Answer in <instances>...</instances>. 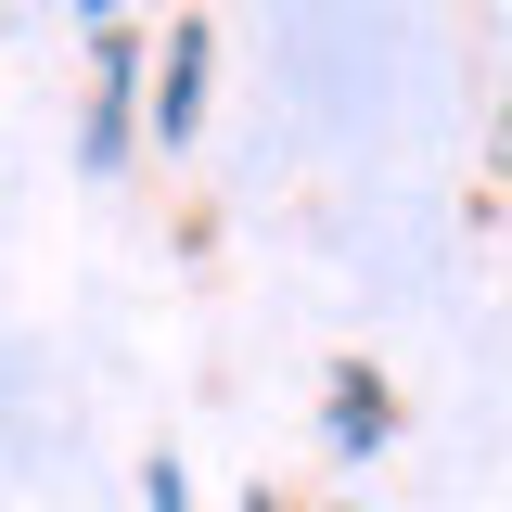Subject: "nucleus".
<instances>
[{
  "instance_id": "nucleus-4",
  "label": "nucleus",
  "mask_w": 512,
  "mask_h": 512,
  "mask_svg": "<svg viewBox=\"0 0 512 512\" xmlns=\"http://www.w3.org/2000/svg\"><path fill=\"white\" fill-rule=\"evenodd\" d=\"M141 512H192V500H180V461H154V487H141Z\"/></svg>"
},
{
  "instance_id": "nucleus-1",
  "label": "nucleus",
  "mask_w": 512,
  "mask_h": 512,
  "mask_svg": "<svg viewBox=\"0 0 512 512\" xmlns=\"http://www.w3.org/2000/svg\"><path fill=\"white\" fill-rule=\"evenodd\" d=\"M128 90H141V39L103 26V39H90V167L128 154Z\"/></svg>"
},
{
  "instance_id": "nucleus-3",
  "label": "nucleus",
  "mask_w": 512,
  "mask_h": 512,
  "mask_svg": "<svg viewBox=\"0 0 512 512\" xmlns=\"http://www.w3.org/2000/svg\"><path fill=\"white\" fill-rule=\"evenodd\" d=\"M205 52H218L205 26H180V39H167V90H154V141H192V116H205Z\"/></svg>"
},
{
  "instance_id": "nucleus-2",
  "label": "nucleus",
  "mask_w": 512,
  "mask_h": 512,
  "mask_svg": "<svg viewBox=\"0 0 512 512\" xmlns=\"http://www.w3.org/2000/svg\"><path fill=\"white\" fill-rule=\"evenodd\" d=\"M384 436H397V397H384V372L346 359V372H333V448H346V461H372Z\"/></svg>"
},
{
  "instance_id": "nucleus-6",
  "label": "nucleus",
  "mask_w": 512,
  "mask_h": 512,
  "mask_svg": "<svg viewBox=\"0 0 512 512\" xmlns=\"http://www.w3.org/2000/svg\"><path fill=\"white\" fill-rule=\"evenodd\" d=\"M500 154H512V116H500Z\"/></svg>"
},
{
  "instance_id": "nucleus-5",
  "label": "nucleus",
  "mask_w": 512,
  "mask_h": 512,
  "mask_svg": "<svg viewBox=\"0 0 512 512\" xmlns=\"http://www.w3.org/2000/svg\"><path fill=\"white\" fill-rule=\"evenodd\" d=\"M77 13H90V26H116V0H77Z\"/></svg>"
},
{
  "instance_id": "nucleus-7",
  "label": "nucleus",
  "mask_w": 512,
  "mask_h": 512,
  "mask_svg": "<svg viewBox=\"0 0 512 512\" xmlns=\"http://www.w3.org/2000/svg\"><path fill=\"white\" fill-rule=\"evenodd\" d=\"M244 512H269V500H244Z\"/></svg>"
}]
</instances>
